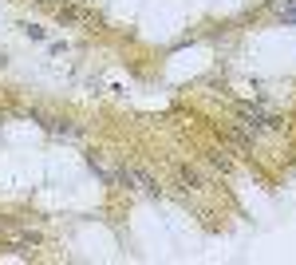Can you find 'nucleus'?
Segmentation results:
<instances>
[{
	"mask_svg": "<svg viewBox=\"0 0 296 265\" xmlns=\"http://www.w3.org/2000/svg\"><path fill=\"white\" fill-rule=\"evenodd\" d=\"M24 32H28L32 40H44V28H40V24H24Z\"/></svg>",
	"mask_w": 296,
	"mask_h": 265,
	"instance_id": "nucleus-3",
	"label": "nucleus"
},
{
	"mask_svg": "<svg viewBox=\"0 0 296 265\" xmlns=\"http://www.w3.org/2000/svg\"><path fill=\"white\" fill-rule=\"evenodd\" d=\"M213 166H217V170H229V159H225V150H217V154H213Z\"/></svg>",
	"mask_w": 296,
	"mask_h": 265,
	"instance_id": "nucleus-4",
	"label": "nucleus"
},
{
	"mask_svg": "<svg viewBox=\"0 0 296 265\" xmlns=\"http://www.w3.org/2000/svg\"><path fill=\"white\" fill-rule=\"evenodd\" d=\"M237 127L257 139V135H265V131H277V127H281V115H273V111H265V107L241 103L237 107Z\"/></svg>",
	"mask_w": 296,
	"mask_h": 265,
	"instance_id": "nucleus-1",
	"label": "nucleus"
},
{
	"mask_svg": "<svg viewBox=\"0 0 296 265\" xmlns=\"http://www.w3.org/2000/svg\"><path fill=\"white\" fill-rule=\"evenodd\" d=\"M182 178H186V186H190V190H202V174H198V170L182 166Z\"/></svg>",
	"mask_w": 296,
	"mask_h": 265,
	"instance_id": "nucleus-2",
	"label": "nucleus"
}]
</instances>
